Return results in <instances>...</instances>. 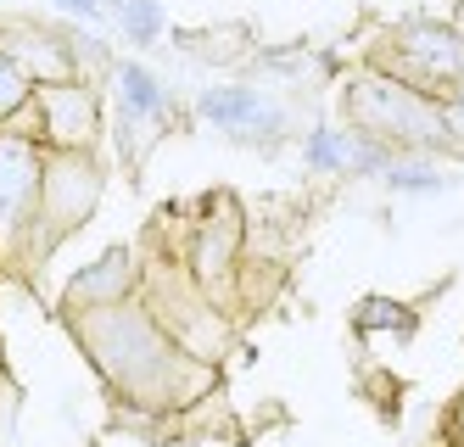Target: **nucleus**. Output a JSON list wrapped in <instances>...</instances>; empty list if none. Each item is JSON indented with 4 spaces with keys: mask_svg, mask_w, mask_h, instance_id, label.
Wrapping results in <instances>:
<instances>
[{
    "mask_svg": "<svg viewBox=\"0 0 464 447\" xmlns=\"http://www.w3.org/2000/svg\"><path fill=\"white\" fill-rule=\"evenodd\" d=\"M79 341L95 353L102 374L146 408H162V403H179L185 386L179 374L196 364V353H185L179 341L162 330L157 314H146L140 302H118V307H102V314H79Z\"/></svg>",
    "mask_w": 464,
    "mask_h": 447,
    "instance_id": "obj_1",
    "label": "nucleus"
},
{
    "mask_svg": "<svg viewBox=\"0 0 464 447\" xmlns=\"http://www.w3.org/2000/svg\"><path fill=\"white\" fill-rule=\"evenodd\" d=\"M342 107H347V129H358V134H370V141L392 146L397 157L453 151L437 101L420 95V90H409V84H397V79H386L381 67H363V73L347 84Z\"/></svg>",
    "mask_w": 464,
    "mask_h": 447,
    "instance_id": "obj_2",
    "label": "nucleus"
},
{
    "mask_svg": "<svg viewBox=\"0 0 464 447\" xmlns=\"http://www.w3.org/2000/svg\"><path fill=\"white\" fill-rule=\"evenodd\" d=\"M386 79L409 84L430 101H442L464 79V34L437 23V17H403L386 28V40L375 45V62Z\"/></svg>",
    "mask_w": 464,
    "mask_h": 447,
    "instance_id": "obj_3",
    "label": "nucleus"
},
{
    "mask_svg": "<svg viewBox=\"0 0 464 447\" xmlns=\"http://www.w3.org/2000/svg\"><path fill=\"white\" fill-rule=\"evenodd\" d=\"M102 162L95 151H45V190H40V219H34V240L28 252H51L56 240H68L102 201Z\"/></svg>",
    "mask_w": 464,
    "mask_h": 447,
    "instance_id": "obj_4",
    "label": "nucleus"
},
{
    "mask_svg": "<svg viewBox=\"0 0 464 447\" xmlns=\"http://www.w3.org/2000/svg\"><path fill=\"white\" fill-rule=\"evenodd\" d=\"M45 190V146L0 129V263L28 252Z\"/></svg>",
    "mask_w": 464,
    "mask_h": 447,
    "instance_id": "obj_5",
    "label": "nucleus"
},
{
    "mask_svg": "<svg viewBox=\"0 0 464 447\" xmlns=\"http://www.w3.org/2000/svg\"><path fill=\"white\" fill-rule=\"evenodd\" d=\"M196 123H208L218 134H229L236 146H252V151H275L285 141V107L269 101L257 84H213L196 95Z\"/></svg>",
    "mask_w": 464,
    "mask_h": 447,
    "instance_id": "obj_6",
    "label": "nucleus"
},
{
    "mask_svg": "<svg viewBox=\"0 0 464 447\" xmlns=\"http://www.w3.org/2000/svg\"><path fill=\"white\" fill-rule=\"evenodd\" d=\"M112 101H118V141L123 157H146V146L157 141V129L174 112V90L162 84V73H151L146 62H112Z\"/></svg>",
    "mask_w": 464,
    "mask_h": 447,
    "instance_id": "obj_7",
    "label": "nucleus"
},
{
    "mask_svg": "<svg viewBox=\"0 0 464 447\" xmlns=\"http://www.w3.org/2000/svg\"><path fill=\"white\" fill-rule=\"evenodd\" d=\"M34 107H40L45 151H95V141H102V101H95L90 79L34 84Z\"/></svg>",
    "mask_w": 464,
    "mask_h": 447,
    "instance_id": "obj_8",
    "label": "nucleus"
},
{
    "mask_svg": "<svg viewBox=\"0 0 464 447\" xmlns=\"http://www.w3.org/2000/svg\"><path fill=\"white\" fill-rule=\"evenodd\" d=\"M140 291V258L129 247H112L102 252L84 274H73L68 291H62V307L79 319V314H102V307H118V302H135Z\"/></svg>",
    "mask_w": 464,
    "mask_h": 447,
    "instance_id": "obj_9",
    "label": "nucleus"
},
{
    "mask_svg": "<svg viewBox=\"0 0 464 447\" xmlns=\"http://www.w3.org/2000/svg\"><path fill=\"white\" fill-rule=\"evenodd\" d=\"M236 252H241V213H236V201L218 196L208 219L196 224V247H190V280L196 286H218L229 268H236Z\"/></svg>",
    "mask_w": 464,
    "mask_h": 447,
    "instance_id": "obj_10",
    "label": "nucleus"
},
{
    "mask_svg": "<svg viewBox=\"0 0 464 447\" xmlns=\"http://www.w3.org/2000/svg\"><path fill=\"white\" fill-rule=\"evenodd\" d=\"M453 180H448V168L437 162V157H397L392 168H386V190L392 196H437V190H448Z\"/></svg>",
    "mask_w": 464,
    "mask_h": 447,
    "instance_id": "obj_11",
    "label": "nucleus"
},
{
    "mask_svg": "<svg viewBox=\"0 0 464 447\" xmlns=\"http://www.w3.org/2000/svg\"><path fill=\"white\" fill-rule=\"evenodd\" d=\"M107 12L129 34V45H157L162 34H169V12H162V0H112Z\"/></svg>",
    "mask_w": 464,
    "mask_h": 447,
    "instance_id": "obj_12",
    "label": "nucleus"
},
{
    "mask_svg": "<svg viewBox=\"0 0 464 447\" xmlns=\"http://www.w3.org/2000/svg\"><path fill=\"white\" fill-rule=\"evenodd\" d=\"M303 168H308V174H347V129H336V123L308 129Z\"/></svg>",
    "mask_w": 464,
    "mask_h": 447,
    "instance_id": "obj_13",
    "label": "nucleus"
},
{
    "mask_svg": "<svg viewBox=\"0 0 464 447\" xmlns=\"http://www.w3.org/2000/svg\"><path fill=\"white\" fill-rule=\"evenodd\" d=\"M28 101H34V79H28L23 62H17L6 45H0V129H6V123L28 107Z\"/></svg>",
    "mask_w": 464,
    "mask_h": 447,
    "instance_id": "obj_14",
    "label": "nucleus"
},
{
    "mask_svg": "<svg viewBox=\"0 0 464 447\" xmlns=\"http://www.w3.org/2000/svg\"><path fill=\"white\" fill-rule=\"evenodd\" d=\"M353 325L370 335V330H397V335H409L414 330V307L409 302H386V296H370V302H358V314Z\"/></svg>",
    "mask_w": 464,
    "mask_h": 447,
    "instance_id": "obj_15",
    "label": "nucleus"
},
{
    "mask_svg": "<svg viewBox=\"0 0 464 447\" xmlns=\"http://www.w3.org/2000/svg\"><path fill=\"white\" fill-rule=\"evenodd\" d=\"M437 107H442V129H448V146L464 157V79H459V90H448L442 101H437Z\"/></svg>",
    "mask_w": 464,
    "mask_h": 447,
    "instance_id": "obj_16",
    "label": "nucleus"
},
{
    "mask_svg": "<svg viewBox=\"0 0 464 447\" xmlns=\"http://www.w3.org/2000/svg\"><path fill=\"white\" fill-rule=\"evenodd\" d=\"M56 12H68V17H79V23H102L107 17V6L102 0H51Z\"/></svg>",
    "mask_w": 464,
    "mask_h": 447,
    "instance_id": "obj_17",
    "label": "nucleus"
},
{
    "mask_svg": "<svg viewBox=\"0 0 464 447\" xmlns=\"http://www.w3.org/2000/svg\"><path fill=\"white\" fill-rule=\"evenodd\" d=\"M448 442H453V447H464V397L453 403V414H448Z\"/></svg>",
    "mask_w": 464,
    "mask_h": 447,
    "instance_id": "obj_18",
    "label": "nucleus"
},
{
    "mask_svg": "<svg viewBox=\"0 0 464 447\" xmlns=\"http://www.w3.org/2000/svg\"><path fill=\"white\" fill-rule=\"evenodd\" d=\"M0 6H6V0H0Z\"/></svg>",
    "mask_w": 464,
    "mask_h": 447,
    "instance_id": "obj_19",
    "label": "nucleus"
}]
</instances>
